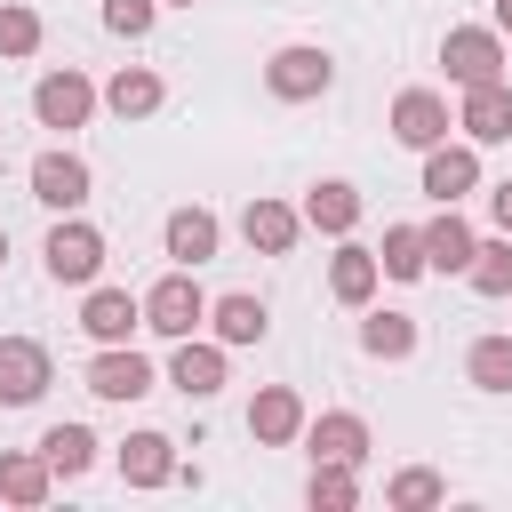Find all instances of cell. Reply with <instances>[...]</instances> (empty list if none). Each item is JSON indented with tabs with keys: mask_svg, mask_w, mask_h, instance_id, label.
<instances>
[{
	"mask_svg": "<svg viewBox=\"0 0 512 512\" xmlns=\"http://www.w3.org/2000/svg\"><path fill=\"white\" fill-rule=\"evenodd\" d=\"M440 64L456 88H480V80H512V40L496 24H448L440 32Z\"/></svg>",
	"mask_w": 512,
	"mask_h": 512,
	"instance_id": "1",
	"label": "cell"
},
{
	"mask_svg": "<svg viewBox=\"0 0 512 512\" xmlns=\"http://www.w3.org/2000/svg\"><path fill=\"white\" fill-rule=\"evenodd\" d=\"M264 88H272L280 104H320V96L336 88V56H328L320 40H288V48L264 56Z\"/></svg>",
	"mask_w": 512,
	"mask_h": 512,
	"instance_id": "2",
	"label": "cell"
},
{
	"mask_svg": "<svg viewBox=\"0 0 512 512\" xmlns=\"http://www.w3.org/2000/svg\"><path fill=\"white\" fill-rule=\"evenodd\" d=\"M40 264H48V280H56V288H88V280L104 272V232L72 208V216H56V224H48Z\"/></svg>",
	"mask_w": 512,
	"mask_h": 512,
	"instance_id": "3",
	"label": "cell"
},
{
	"mask_svg": "<svg viewBox=\"0 0 512 512\" xmlns=\"http://www.w3.org/2000/svg\"><path fill=\"white\" fill-rule=\"evenodd\" d=\"M208 304H216V296L176 264V272H160V280L144 288V328L168 336V344H176V336H200V328H208Z\"/></svg>",
	"mask_w": 512,
	"mask_h": 512,
	"instance_id": "4",
	"label": "cell"
},
{
	"mask_svg": "<svg viewBox=\"0 0 512 512\" xmlns=\"http://www.w3.org/2000/svg\"><path fill=\"white\" fill-rule=\"evenodd\" d=\"M96 104H104V88H96L80 64H56V72L32 80V120H40V128H64V136H72V128H88Z\"/></svg>",
	"mask_w": 512,
	"mask_h": 512,
	"instance_id": "5",
	"label": "cell"
},
{
	"mask_svg": "<svg viewBox=\"0 0 512 512\" xmlns=\"http://www.w3.org/2000/svg\"><path fill=\"white\" fill-rule=\"evenodd\" d=\"M88 192H96V168H88L72 144H56V152L32 160V200H40V208L72 216V208H88Z\"/></svg>",
	"mask_w": 512,
	"mask_h": 512,
	"instance_id": "6",
	"label": "cell"
},
{
	"mask_svg": "<svg viewBox=\"0 0 512 512\" xmlns=\"http://www.w3.org/2000/svg\"><path fill=\"white\" fill-rule=\"evenodd\" d=\"M56 384V360L40 336H0V408H32Z\"/></svg>",
	"mask_w": 512,
	"mask_h": 512,
	"instance_id": "7",
	"label": "cell"
},
{
	"mask_svg": "<svg viewBox=\"0 0 512 512\" xmlns=\"http://www.w3.org/2000/svg\"><path fill=\"white\" fill-rule=\"evenodd\" d=\"M224 352H232V344H216V336H176V352H168V384H176L184 400H216L224 376H232Z\"/></svg>",
	"mask_w": 512,
	"mask_h": 512,
	"instance_id": "8",
	"label": "cell"
},
{
	"mask_svg": "<svg viewBox=\"0 0 512 512\" xmlns=\"http://www.w3.org/2000/svg\"><path fill=\"white\" fill-rule=\"evenodd\" d=\"M80 384H88L96 400H144L160 376H152V360H144L136 344H96V360L80 368Z\"/></svg>",
	"mask_w": 512,
	"mask_h": 512,
	"instance_id": "9",
	"label": "cell"
},
{
	"mask_svg": "<svg viewBox=\"0 0 512 512\" xmlns=\"http://www.w3.org/2000/svg\"><path fill=\"white\" fill-rule=\"evenodd\" d=\"M304 424H312V408H304L296 384H264V392L248 400V440H256V448H296Z\"/></svg>",
	"mask_w": 512,
	"mask_h": 512,
	"instance_id": "10",
	"label": "cell"
},
{
	"mask_svg": "<svg viewBox=\"0 0 512 512\" xmlns=\"http://www.w3.org/2000/svg\"><path fill=\"white\" fill-rule=\"evenodd\" d=\"M448 128H456V112H448V96H440V88H400V96H392V136H400L408 152L448 144Z\"/></svg>",
	"mask_w": 512,
	"mask_h": 512,
	"instance_id": "11",
	"label": "cell"
},
{
	"mask_svg": "<svg viewBox=\"0 0 512 512\" xmlns=\"http://www.w3.org/2000/svg\"><path fill=\"white\" fill-rule=\"evenodd\" d=\"M160 248H168V264L200 272V264H208V256L224 248V224H216V208H200V200L168 208V224H160Z\"/></svg>",
	"mask_w": 512,
	"mask_h": 512,
	"instance_id": "12",
	"label": "cell"
},
{
	"mask_svg": "<svg viewBox=\"0 0 512 512\" xmlns=\"http://www.w3.org/2000/svg\"><path fill=\"white\" fill-rule=\"evenodd\" d=\"M136 328H144V296L88 280V296H80V336H88V344H128Z\"/></svg>",
	"mask_w": 512,
	"mask_h": 512,
	"instance_id": "13",
	"label": "cell"
},
{
	"mask_svg": "<svg viewBox=\"0 0 512 512\" xmlns=\"http://www.w3.org/2000/svg\"><path fill=\"white\" fill-rule=\"evenodd\" d=\"M304 448H312V464H368L376 432H368V416H360V408H328V416H312V424H304Z\"/></svg>",
	"mask_w": 512,
	"mask_h": 512,
	"instance_id": "14",
	"label": "cell"
},
{
	"mask_svg": "<svg viewBox=\"0 0 512 512\" xmlns=\"http://www.w3.org/2000/svg\"><path fill=\"white\" fill-rule=\"evenodd\" d=\"M464 192H480V144L464 136H448V144H432L424 152V200H440V208H456Z\"/></svg>",
	"mask_w": 512,
	"mask_h": 512,
	"instance_id": "15",
	"label": "cell"
},
{
	"mask_svg": "<svg viewBox=\"0 0 512 512\" xmlns=\"http://www.w3.org/2000/svg\"><path fill=\"white\" fill-rule=\"evenodd\" d=\"M112 464H120V480H128V488H168V480H200V472H184V464H176V440H168V432H128Z\"/></svg>",
	"mask_w": 512,
	"mask_h": 512,
	"instance_id": "16",
	"label": "cell"
},
{
	"mask_svg": "<svg viewBox=\"0 0 512 512\" xmlns=\"http://www.w3.org/2000/svg\"><path fill=\"white\" fill-rule=\"evenodd\" d=\"M304 232H312V224H304V208H288V200H264V192H256V200L240 208V240H248L256 256H288Z\"/></svg>",
	"mask_w": 512,
	"mask_h": 512,
	"instance_id": "17",
	"label": "cell"
},
{
	"mask_svg": "<svg viewBox=\"0 0 512 512\" xmlns=\"http://www.w3.org/2000/svg\"><path fill=\"white\" fill-rule=\"evenodd\" d=\"M456 128H464L472 144H512V80H480V88H464Z\"/></svg>",
	"mask_w": 512,
	"mask_h": 512,
	"instance_id": "18",
	"label": "cell"
},
{
	"mask_svg": "<svg viewBox=\"0 0 512 512\" xmlns=\"http://www.w3.org/2000/svg\"><path fill=\"white\" fill-rule=\"evenodd\" d=\"M376 280H384V264H376V248H360L352 232L336 240V256H328V296L336 304H352V312H368V296H376Z\"/></svg>",
	"mask_w": 512,
	"mask_h": 512,
	"instance_id": "19",
	"label": "cell"
},
{
	"mask_svg": "<svg viewBox=\"0 0 512 512\" xmlns=\"http://www.w3.org/2000/svg\"><path fill=\"white\" fill-rule=\"evenodd\" d=\"M56 496V472H48V456L40 448H0V504H16V512H40Z\"/></svg>",
	"mask_w": 512,
	"mask_h": 512,
	"instance_id": "20",
	"label": "cell"
},
{
	"mask_svg": "<svg viewBox=\"0 0 512 512\" xmlns=\"http://www.w3.org/2000/svg\"><path fill=\"white\" fill-rule=\"evenodd\" d=\"M160 104H168V80H160L152 64H120V72L104 80V112H112V120H152Z\"/></svg>",
	"mask_w": 512,
	"mask_h": 512,
	"instance_id": "21",
	"label": "cell"
},
{
	"mask_svg": "<svg viewBox=\"0 0 512 512\" xmlns=\"http://www.w3.org/2000/svg\"><path fill=\"white\" fill-rule=\"evenodd\" d=\"M304 224H312V232H328V240H344V232L360 224V184H344V176H320V184L304 192Z\"/></svg>",
	"mask_w": 512,
	"mask_h": 512,
	"instance_id": "22",
	"label": "cell"
},
{
	"mask_svg": "<svg viewBox=\"0 0 512 512\" xmlns=\"http://www.w3.org/2000/svg\"><path fill=\"white\" fill-rule=\"evenodd\" d=\"M208 328H216V344H264V328H272V312H264V296H248V288H232V296H216L208 304Z\"/></svg>",
	"mask_w": 512,
	"mask_h": 512,
	"instance_id": "23",
	"label": "cell"
},
{
	"mask_svg": "<svg viewBox=\"0 0 512 512\" xmlns=\"http://www.w3.org/2000/svg\"><path fill=\"white\" fill-rule=\"evenodd\" d=\"M472 248H480V232H472L456 208H440V216L424 224V256H432V272H472Z\"/></svg>",
	"mask_w": 512,
	"mask_h": 512,
	"instance_id": "24",
	"label": "cell"
},
{
	"mask_svg": "<svg viewBox=\"0 0 512 512\" xmlns=\"http://www.w3.org/2000/svg\"><path fill=\"white\" fill-rule=\"evenodd\" d=\"M416 344H424V328H416L408 312H368V320H360V352H368V360H408Z\"/></svg>",
	"mask_w": 512,
	"mask_h": 512,
	"instance_id": "25",
	"label": "cell"
},
{
	"mask_svg": "<svg viewBox=\"0 0 512 512\" xmlns=\"http://www.w3.org/2000/svg\"><path fill=\"white\" fill-rule=\"evenodd\" d=\"M40 456H48L56 480H80V472L96 464V432H88V424H48V432H40Z\"/></svg>",
	"mask_w": 512,
	"mask_h": 512,
	"instance_id": "26",
	"label": "cell"
},
{
	"mask_svg": "<svg viewBox=\"0 0 512 512\" xmlns=\"http://www.w3.org/2000/svg\"><path fill=\"white\" fill-rule=\"evenodd\" d=\"M384 280H424L432 256H424V224H384V248H376Z\"/></svg>",
	"mask_w": 512,
	"mask_h": 512,
	"instance_id": "27",
	"label": "cell"
},
{
	"mask_svg": "<svg viewBox=\"0 0 512 512\" xmlns=\"http://www.w3.org/2000/svg\"><path fill=\"white\" fill-rule=\"evenodd\" d=\"M304 504H312V512H352V504H360V464H312Z\"/></svg>",
	"mask_w": 512,
	"mask_h": 512,
	"instance_id": "28",
	"label": "cell"
},
{
	"mask_svg": "<svg viewBox=\"0 0 512 512\" xmlns=\"http://www.w3.org/2000/svg\"><path fill=\"white\" fill-rule=\"evenodd\" d=\"M440 496H448V480H440L432 464H408V472L384 480V504H392V512H432Z\"/></svg>",
	"mask_w": 512,
	"mask_h": 512,
	"instance_id": "29",
	"label": "cell"
},
{
	"mask_svg": "<svg viewBox=\"0 0 512 512\" xmlns=\"http://www.w3.org/2000/svg\"><path fill=\"white\" fill-rule=\"evenodd\" d=\"M472 296H512V232H496V240H480L472 248Z\"/></svg>",
	"mask_w": 512,
	"mask_h": 512,
	"instance_id": "30",
	"label": "cell"
},
{
	"mask_svg": "<svg viewBox=\"0 0 512 512\" xmlns=\"http://www.w3.org/2000/svg\"><path fill=\"white\" fill-rule=\"evenodd\" d=\"M40 40H48L40 8H24V0H0V56H8V64H24V56H40Z\"/></svg>",
	"mask_w": 512,
	"mask_h": 512,
	"instance_id": "31",
	"label": "cell"
},
{
	"mask_svg": "<svg viewBox=\"0 0 512 512\" xmlns=\"http://www.w3.org/2000/svg\"><path fill=\"white\" fill-rule=\"evenodd\" d=\"M464 376H472L480 392H512V336H472Z\"/></svg>",
	"mask_w": 512,
	"mask_h": 512,
	"instance_id": "32",
	"label": "cell"
},
{
	"mask_svg": "<svg viewBox=\"0 0 512 512\" xmlns=\"http://www.w3.org/2000/svg\"><path fill=\"white\" fill-rule=\"evenodd\" d=\"M160 24V0H104V32L112 40H144Z\"/></svg>",
	"mask_w": 512,
	"mask_h": 512,
	"instance_id": "33",
	"label": "cell"
},
{
	"mask_svg": "<svg viewBox=\"0 0 512 512\" xmlns=\"http://www.w3.org/2000/svg\"><path fill=\"white\" fill-rule=\"evenodd\" d=\"M488 216H496V232H512V176L488 184Z\"/></svg>",
	"mask_w": 512,
	"mask_h": 512,
	"instance_id": "34",
	"label": "cell"
},
{
	"mask_svg": "<svg viewBox=\"0 0 512 512\" xmlns=\"http://www.w3.org/2000/svg\"><path fill=\"white\" fill-rule=\"evenodd\" d=\"M488 24H496V32L512 40V0H496V16H488Z\"/></svg>",
	"mask_w": 512,
	"mask_h": 512,
	"instance_id": "35",
	"label": "cell"
},
{
	"mask_svg": "<svg viewBox=\"0 0 512 512\" xmlns=\"http://www.w3.org/2000/svg\"><path fill=\"white\" fill-rule=\"evenodd\" d=\"M0 264H8V232H0Z\"/></svg>",
	"mask_w": 512,
	"mask_h": 512,
	"instance_id": "36",
	"label": "cell"
},
{
	"mask_svg": "<svg viewBox=\"0 0 512 512\" xmlns=\"http://www.w3.org/2000/svg\"><path fill=\"white\" fill-rule=\"evenodd\" d=\"M160 8H192V0H160Z\"/></svg>",
	"mask_w": 512,
	"mask_h": 512,
	"instance_id": "37",
	"label": "cell"
}]
</instances>
